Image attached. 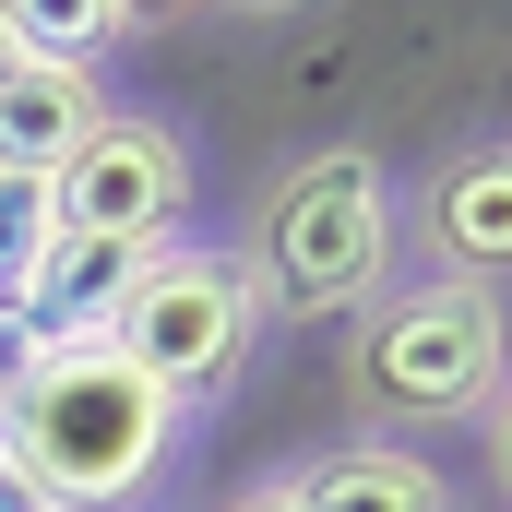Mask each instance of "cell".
<instances>
[{"instance_id":"4","label":"cell","mask_w":512,"mask_h":512,"mask_svg":"<svg viewBox=\"0 0 512 512\" xmlns=\"http://www.w3.org/2000/svg\"><path fill=\"white\" fill-rule=\"evenodd\" d=\"M108 346H120V358L167 393L179 417L215 405V393L251 370V346H262V310H251L239 251H143L120 322H108Z\"/></svg>"},{"instance_id":"6","label":"cell","mask_w":512,"mask_h":512,"mask_svg":"<svg viewBox=\"0 0 512 512\" xmlns=\"http://www.w3.org/2000/svg\"><path fill=\"white\" fill-rule=\"evenodd\" d=\"M131 274L143 251H108V239H48V262L24 274V298H12V334L24 346H84V334H108L131 298Z\"/></svg>"},{"instance_id":"12","label":"cell","mask_w":512,"mask_h":512,"mask_svg":"<svg viewBox=\"0 0 512 512\" xmlns=\"http://www.w3.org/2000/svg\"><path fill=\"white\" fill-rule=\"evenodd\" d=\"M12 370H24V334H12V322H0V393H12Z\"/></svg>"},{"instance_id":"9","label":"cell","mask_w":512,"mask_h":512,"mask_svg":"<svg viewBox=\"0 0 512 512\" xmlns=\"http://www.w3.org/2000/svg\"><path fill=\"white\" fill-rule=\"evenodd\" d=\"M96 120H108L96 72H48V60H12V72H0V167H12V179H48Z\"/></svg>"},{"instance_id":"11","label":"cell","mask_w":512,"mask_h":512,"mask_svg":"<svg viewBox=\"0 0 512 512\" xmlns=\"http://www.w3.org/2000/svg\"><path fill=\"white\" fill-rule=\"evenodd\" d=\"M227 512H298V501H286V489L262 477V489H239V501H227Z\"/></svg>"},{"instance_id":"8","label":"cell","mask_w":512,"mask_h":512,"mask_svg":"<svg viewBox=\"0 0 512 512\" xmlns=\"http://www.w3.org/2000/svg\"><path fill=\"white\" fill-rule=\"evenodd\" d=\"M429 251H441V274H465V286H489L512 262V155L501 143L441 155V179H429Z\"/></svg>"},{"instance_id":"1","label":"cell","mask_w":512,"mask_h":512,"mask_svg":"<svg viewBox=\"0 0 512 512\" xmlns=\"http://www.w3.org/2000/svg\"><path fill=\"white\" fill-rule=\"evenodd\" d=\"M179 405L131 370L108 334L84 346H24V370L0 393V465L48 512H131L167 477Z\"/></svg>"},{"instance_id":"2","label":"cell","mask_w":512,"mask_h":512,"mask_svg":"<svg viewBox=\"0 0 512 512\" xmlns=\"http://www.w3.org/2000/svg\"><path fill=\"white\" fill-rule=\"evenodd\" d=\"M239 274H251L262 322H358L393 274V167L370 143L298 155L262 191V227L239 251Z\"/></svg>"},{"instance_id":"10","label":"cell","mask_w":512,"mask_h":512,"mask_svg":"<svg viewBox=\"0 0 512 512\" xmlns=\"http://www.w3.org/2000/svg\"><path fill=\"white\" fill-rule=\"evenodd\" d=\"M48 239H60V215H48V179H12V167H0V322H12L24 274L48 262Z\"/></svg>"},{"instance_id":"7","label":"cell","mask_w":512,"mask_h":512,"mask_svg":"<svg viewBox=\"0 0 512 512\" xmlns=\"http://www.w3.org/2000/svg\"><path fill=\"white\" fill-rule=\"evenodd\" d=\"M274 489L298 512H453V477L429 453H405V441H334V453L286 465Z\"/></svg>"},{"instance_id":"3","label":"cell","mask_w":512,"mask_h":512,"mask_svg":"<svg viewBox=\"0 0 512 512\" xmlns=\"http://www.w3.org/2000/svg\"><path fill=\"white\" fill-rule=\"evenodd\" d=\"M346 393L370 429H465L501 405V298L465 274L382 286L346 334Z\"/></svg>"},{"instance_id":"5","label":"cell","mask_w":512,"mask_h":512,"mask_svg":"<svg viewBox=\"0 0 512 512\" xmlns=\"http://www.w3.org/2000/svg\"><path fill=\"white\" fill-rule=\"evenodd\" d=\"M179 203H191V155H179V131H167V120H131V108H108V120L48 167V215H60V239L155 251V239L179 227Z\"/></svg>"}]
</instances>
